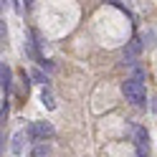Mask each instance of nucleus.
Wrapping results in <instances>:
<instances>
[{"label":"nucleus","instance_id":"obj_9","mask_svg":"<svg viewBox=\"0 0 157 157\" xmlns=\"http://www.w3.org/2000/svg\"><path fill=\"white\" fill-rule=\"evenodd\" d=\"M109 3H117V0H109Z\"/></svg>","mask_w":157,"mask_h":157},{"label":"nucleus","instance_id":"obj_6","mask_svg":"<svg viewBox=\"0 0 157 157\" xmlns=\"http://www.w3.org/2000/svg\"><path fill=\"white\" fill-rule=\"evenodd\" d=\"M25 134H28V132H15V137H13V144H10L13 155H21V152H23V140H25Z\"/></svg>","mask_w":157,"mask_h":157},{"label":"nucleus","instance_id":"obj_7","mask_svg":"<svg viewBox=\"0 0 157 157\" xmlns=\"http://www.w3.org/2000/svg\"><path fill=\"white\" fill-rule=\"evenodd\" d=\"M41 101L48 106V109H56V101H53V94L48 91V89H43V94H41Z\"/></svg>","mask_w":157,"mask_h":157},{"label":"nucleus","instance_id":"obj_5","mask_svg":"<svg viewBox=\"0 0 157 157\" xmlns=\"http://www.w3.org/2000/svg\"><path fill=\"white\" fill-rule=\"evenodd\" d=\"M48 152H51V144L48 142H36L33 150H31V157H48Z\"/></svg>","mask_w":157,"mask_h":157},{"label":"nucleus","instance_id":"obj_4","mask_svg":"<svg viewBox=\"0 0 157 157\" xmlns=\"http://www.w3.org/2000/svg\"><path fill=\"white\" fill-rule=\"evenodd\" d=\"M0 78H3V89L8 91V89H10V84H13V71H10V66H8V63L0 66Z\"/></svg>","mask_w":157,"mask_h":157},{"label":"nucleus","instance_id":"obj_2","mask_svg":"<svg viewBox=\"0 0 157 157\" xmlns=\"http://www.w3.org/2000/svg\"><path fill=\"white\" fill-rule=\"evenodd\" d=\"M28 137L36 142H46L48 137H53V127L48 122H33L31 127H28Z\"/></svg>","mask_w":157,"mask_h":157},{"label":"nucleus","instance_id":"obj_8","mask_svg":"<svg viewBox=\"0 0 157 157\" xmlns=\"http://www.w3.org/2000/svg\"><path fill=\"white\" fill-rule=\"evenodd\" d=\"M31 76H33V81L46 84V74H43V71H38V68H36V71H31Z\"/></svg>","mask_w":157,"mask_h":157},{"label":"nucleus","instance_id":"obj_1","mask_svg":"<svg viewBox=\"0 0 157 157\" xmlns=\"http://www.w3.org/2000/svg\"><path fill=\"white\" fill-rule=\"evenodd\" d=\"M122 94L127 96V101H132V104H144L147 99V89H144V84L140 81V78H127V81L122 84Z\"/></svg>","mask_w":157,"mask_h":157},{"label":"nucleus","instance_id":"obj_3","mask_svg":"<svg viewBox=\"0 0 157 157\" xmlns=\"http://www.w3.org/2000/svg\"><path fill=\"white\" fill-rule=\"evenodd\" d=\"M147 142H150V137H147V129H144V127H137V129H134L137 157H147Z\"/></svg>","mask_w":157,"mask_h":157}]
</instances>
